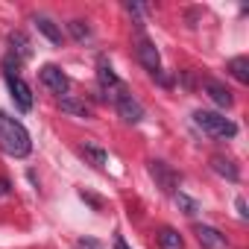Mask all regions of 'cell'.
<instances>
[{"label":"cell","instance_id":"1","mask_svg":"<svg viewBox=\"0 0 249 249\" xmlns=\"http://www.w3.org/2000/svg\"><path fill=\"white\" fill-rule=\"evenodd\" d=\"M0 147L12 159H27L33 153V141H30L27 126L21 120L9 117L6 111H0Z\"/></svg>","mask_w":249,"mask_h":249},{"label":"cell","instance_id":"2","mask_svg":"<svg viewBox=\"0 0 249 249\" xmlns=\"http://www.w3.org/2000/svg\"><path fill=\"white\" fill-rule=\"evenodd\" d=\"M194 123H196V126H199L205 135L220 138V141L237 135V123L229 120V117H223V114H217V111H205V108H199V111H194Z\"/></svg>","mask_w":249,"mask_h":249},{"label":"cell","instance_id":"3","mask_svg":"<svg viewBox=\"0 0 249 249\" xmlns=\"http://www.w3.org/2000/svg\"><path fill=\"white\" fill-rule=\"evenodd\" d=\"M108 97H111V103H114L117 114L126 120V123H141V120H144V106H141V103H138L126 88H123V85H120V88H114Z\"/></svg>","mask_w":249,"mask_h":249},{"label":"cell","instance_id":"4","mask_svg":"<svg viewBox=\"0 0 249 249\" xmlns=\"http://www.w3.org/2000/svg\"><path fill=\"white\" fill-rule=\"evenodd\" d=\"M38 79H41V85H44L50 94H59V97H65V94H68V88H71L68 76H65V73H62V68H56V65H44V68H41V73H38Z\"/></svg>","mask_w":249,"mask_h":249},{"label":"cell","instance_id":"5","mask_svg":"<svg viewBox=\"0 0 249 249\" xmlns=\"http://www.w3.org/2000/svg\"><path fill=\"white\" fill-rule=\"evenodd\" d=\"M3 76H6V85H9V94H12L15 106H18L21 111H30V108H33V88H30L18 73H3Z\"/></svg>","mask_w":249,"mask_h":249},{"label":"cell","instance_id":"6","mask_svg":"<svg viewBox=\"0 0 249 249\" xmlns=\"http://www.w3.org/2000/svg\"><path fill=\"white\" fill-rule=\"evenodd\" d=\"M135 56H138V62L156 76L159 71H161V56H159V50H156V44L150 41V38H144V36H138V44H135Z\"/></svg>","mask_w":249,"mask_h":249},{"label":"cell","instance_id":"7","mask_svg":"<svg viewBox=\"0 0 249 249\" xmlns=\"http://www.w3.org/2000/svg\"><path fill=\"white\" fill-rule=\"evenodd\" d=\"M202 91H205V94H208V97H211L220 108H231V106H234L231 91H229L223 82H217V79H205V82H202Z\"/></svg>","mask_w":249,"mask_h":249},{"label":"cell","instance_id":"8","mask_svg":"<svg viewBox=\"0 0 249 249\" xmlns=\"http://www.w3.org/2000/svg\"><path fill=\"white\" fill-rule=\"evenodd\" d=\"M194 234L205 249H226V234H220L214 226H194Z\"/></svg>","mask_w":249,"mask_h":249},{"label":"cell","instance_id":"9","mask_svg":"<svg viewBox=\"0 0 249 249\" xmlns=\"http://www.w3.org/2000/svg\"><path fill=\"white\" fill-rule=\"evenodd\" d=\"M150 173H153V179L159 182V188H161L164 194H173V188H176V176H173V170H170L164 161H150Z\"/></svg>","mask_w":249,"mask_h":249},{"label":"cell","instance_id":"10","mask_svg":"<svg viewBox=\"0 0 249 249\" xmlns=\"http://www.w3.org/2000/svg\"><path fill=\"white\" fill-rule=\"evenodd\" d=\"M79 153L97 167V170H103V167H108V153L97 144V141H82V147H79Z\"/></svg>","mask_w":249,"mask_h":249},{"label":"cell","instance_id":"11","mask_svg":"<svg viewBox=\"0 0 249 249\" xmlns=\"http://www.w3.org/2000/svg\"><path fill=\"white\" fill-rule=\"evenodd\" d=\"M59 108H62L65 114H71V117H88V114H91L88 103H85V100H79V97H71V94L59 97Z\"/></svg>","mask_w":249,"mask_h":249},{"label":"cell","instance_id":"12","mask_svg":"<svg viewBox=\"0 0 249 249\" xmlns=\"http://www.w3.org/2000/svg\"><path fill=\"white\" fill-rule=\"evenodd\" d=\"M97 82H100V88L103 91H114V88H120V79H117V73L111 71V65L106 62V59H100V65H97Z\"/></svg>","mask_w":249,"mask_h":249},{"label":"cell","instance_id":"13","mask_svg":"<svg viewBox=\"0 0 249 249\" xmlns=\"http://www.w3.org/2000/svg\"><path fill=\"white\" fill-rule=\"evenodd\" d=\"M211 170H214V173H220V176H223V179H229V182H240V170H237V164H234L231 159L214 156V159H211Z\"/></svg>","mask_w":249,"mask_h":249},{"label":"cell","instance_id":"14","mask_svg":"<svg viewBox=\"0 0 249 249\" xmlns=\"http://www.w3.org/2000/svg\"><path fill=\"white\" fill-rule=\"evenodd\" d=\"M36 27H38V33H41L50 44H62V30H59L47 15H38V18H36Z\"/></svg>","mask_w":249,"mask_h":249},{"label":"cell","instance_id":"15","mask_svg":"<svg viewBox=\"0 0 249 249\" xmlns=\"http://www.w3.org/2000/svg\"><path fill=\"white\" fill-rule=\"evenodd\" d=\"M226 71H229L240 85H246V82H249V59H246V56H234V59H229Z\"/></svg>","mask_w":249,"mask_h":249},{"label":"cell","instance_id":"16","mask_svg":"<svg viewBox=\"0 0 249 249\" xmlns=\"http://www.w3.org/2000/svg\"><path fill=\"white\" fill-rule=\"evenodd\" d=\"M9 44H12V56L18 53V62H24V59H30V56H33L30 38H27L24 33H12V36H9Z\"/></svg>","mask_w":249,"mask_h":249},{"label":"cell","instance_id":"17","mask_svg":"<svg viewBox=\"0 0 249 249\" xmlns=\"http://www.w3.org/2000/svg\"><path fill=\"white\" fill-rule=\"evenodd\" d=\"M159 246H161V249H185V240H182V234H179L176 229L164 226V229L159 231Z\"/></svg>","mask_w":249,"mask_h":249},{"label":"cell","instance_id":"18","mask_svg":"<svg viewBox=\"0 0 249 249\" xmlns=\"http://www.w3.org/2000/svg\"><path fill=\"white\" fill-rule=\"evenodd\" d=\"M173 199H176V205H179V211L182 214H188V217H196L202 208H199V202L194 199V196H188V194H182V191H176L173 194Z\"/></svg>","mask_w":249,"mask_h":249},{"label":"cell","instance_id":"19","mask_svg":"<svg viewBox=\"0 0 249 249\" xmlns=\"http://www.w3.org/2000/svg\"><path fill=\"white\" fill-rule=\"evenodd\" d=\"M68 30H71V36H73V41H79V44H85V41H91V27H88L85 21H79V18H73V21L68 24Z\"/></svg>","mask_w":249,"mask_h":249},{"label":"cell","instance_id":"20","mask_svg":"<svg viewBox=\"0 0 249 249\" xmlns=\"http://www.w3.org/2000/svg\"><path fill=\"white\" fill-rule=\"evenodd\" d=\"M234 205H237V214H240V220H246V199H243V196H237V199H234Z\"/></svg>","mask_w":249,"mask_h":249},{"label":"cell","instance_id":"21","mask_svg":"<svg viewBox=\"0 0 249 249\" xmlns=\"http://www.w3.org/2000/svg\"><path fill=\"white\" fill-rule=\"evenodd\" d=\"M9 191H12V185L6 179H0V196H9Z\"/></svg>","mask_w":249,"mask_h":249},{"label":"cell","instance_id":"22","mask_svg":"<svg viewBox=\"0 0 249 249\" xmlns=\"http://www.w3.org/2000/svg\"><path fill=\"white\" fill-rule=\"evenodd\" d=\"M76 246H79V249H100V246H97V243H94V240H79V243H76Z\"/></svg>","mask_w":249,"mask_h":249},{"label":"cell","instance_id":"23","mask_svg":"<svg viewBox=\"0 0 249 249\" xmlns=\"http://www.w3.org/2000/svg\"><path fill=\"white\" fill-rule=\"evenodd\" d=\"M114 249H129V243L123 240V237H114Z\"/></svg>","mask_w":249,"mask_h":249}]
</instances>
